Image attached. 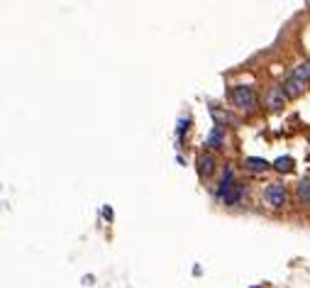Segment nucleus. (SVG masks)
I'll return each instance as SVG.
<instances>
[{
    "mask_svg": "<svg viewBox=\"0 0 310 288\" xmlns=\"http://www.w3.org/2000/svg\"><path fill=\"white\" fill-rule=\"evenodd\" d=\"M310 81V61H303L301 66H296L293 69V74L286 79V83L281 85L283 88V93L288 95V98H293V95H298Z\"/></svg>",
    "mask_w": 310,
    "mask_h": 288,
    "instance_id": "1",
    "label": "nucleus"
},
{
    "mask_svg": "<svg viewBox=\"0 0 310 288\" xmlns=\"http://www.w3.org/2000/svg\"><path fill=\"white\" fill-rule=\"evenodd\" d=\"M232 103L237 108H254L257 105V95H254V90L249 88V85H237L232 88Z\"/></svg>",
    "mask_w": 310,
    "mask_h": 288,
    "instance_id": "2",
    "label": "nucleus"
},
{
    "mask_svg": "<svg viewBox=\"0 0 310 288\" xmlns=\"http://www.w3.org/2000/svg\"><path fill=\"white\" fill-rule=\"evenodd\" d=\"M266 201H269L273 207H281L286 203V188L278 186V183H271V186L266 188Z\"/></svg>",
    "mask_w": 310,
    "mask_h": 288,
    "instance_id": "3",
    "label": "nucleus"
},
{
    "mask_svg": "<svg viewBox=\"0 0 310 288\" xmlns=\"http://www.w3.org/2000/svg\"><path fill=\"white\" fill-rule=\"evenodd\" d=\"M296 196H298V201L310 203V178H303V181L298 183V188H296Z\"/></svg>",
    "mask_w": 310,
    "mask_h": 288,
    "instance_id": "4",
    "label": "nucleus"
},
{
    "mask_svg": "<svg viewBox=\"0 0 310 288\" xmlns=\"http://www.w3.org/2000/svg\"><path fill=\"white\" fill-rule=\"evenodd\" d=\"M286 98H288V95L283 93V88H273L271 95H269V105H271V108H281V105L286 103Z\"/></svg>",
    "mask_w": 310,
    "mask_h": 288,
    "instance_id": "5",
    "label": "nucleus"
},
{
    "mask_svg": "<svg viewBox=\"0 0 310 288\" xmlns=\"http://www.w3.org/2000/svg\"><path fill=\"white\" fill-rule=\"evenodd\" d=\"M213 157L208 154V157H198V171L200 173H213Z\"/></svg>",
    "mask_w": 310,
    "mask_h": 288,
    "instance_id": "6",
    "label": "nucleus"
},
{
    "mask_svg": "<svg viewBox=\"0 0 310 288\" xmlns=\"http://www.w3.org/2000/svg\"><path fill=\"white\" fill-rule=\"evenodd\" d=\"M247 166H249L252 171H264V168H269V162H266V159H259V157H249V159H247Z\"/></svg>",
    "mask_w": 310,
    "mask_h": 288,
    "instance_id": "7",
    "label": "nucleus"
},
{
    "mask_svg": "<svg viewBox=\"0 0 310 288\" xmlns=\"http://www.w3.org/2000/svg\"><path fill=\"white\" fill-rule=\"evenodd\" d=\"M239 198H242V191H239V188H234L230 196H225V203H227V206H234V203H239Z\"/></svg>",
    "mask_w": 310,
    "mask_h": 288,
    "instance_id": "8",
    "label": "nucleus"
},
{
    "mask_svg": "<svg viewBox=\"0 0 310 288\" xmlns=\"http://www.w3.org/2000/svg\"><path fill=\"white\" fill-rule=\"evenodd\" d=\"M291 166H293V162H291L288 157H281V159H276V168H281V171H291Z\"/></svg>",
    "mask_w": 310,
    "mask_h": 288,
    "instance_id": "9",
    "label": "nucleus"
},
{
    "mask_svg": "<svg viewBox=\"0 0 310 288\" xmlns=\"http://www.w3.org/2000/svg\"><path fill=\"white\" fill-rule=\"evenodd\" d=\"M222 142V134H220V129H213V134H210V139H208V147H218Z\"/></svg>",
    "mask_w": 310,
    "mask_h": 288,
    "instance_id": "10",
    "label": "nucleus"
}]
</instances>
